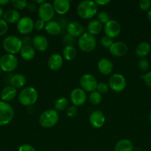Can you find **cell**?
Segmentation results:
<instances>
[{
  "label": "cell",
  "mask_w": 151,
  "mask_h": 151,
  "mask_svg": "<svg viewBox=\"0 0 151 151\" xmlns=\"http://www.w3.org/2000/svg\"><path fill=\"white\" fill-rule=\"evenodd\" d=\"M101 44L103 47L107 49H109L110 47L112 46V44H113V41L111 38L107 36V35H104L101 38Z\"/></svg>",
  "instance_id": "36"
},
{
  "label": "cell",
  "mask_w": 151,
  "mask_h": 151,
  "mask_svg": "<svg viewBox=\"0 0 151 151\" xmlns=\"http://www.w3.org/2000/svg\"><path fill=\"white\" fill-rule=\"evenodd\" d=\"M55 13L59 15H65L70 8V2L68 0H54L53 2Z\"/></svg>",
  "instance_id": "18"
},
{
  "label": "cell",
  "mask_w": 151,
  "mask_h": 151,
  "mask_svg": "<svg viewBox=\"0 0 151 151\" xmlns=\"http://www.w3.org/2000/svg\"><path fill=\"white\" fill-rule=\"evenodd\" d=\"M38 91L34 87L28 86L24 88L18 96L19 103L24 106H31L38 100Z\"/></svg>",
  "instance_id": "2"
},
{
  "label": "cell",
  "mask_w": 151,
  "mask_h": 151,
  "mask_svg": "<svg viewBox=\"0 0 151 151\" xmlns=\"http://www.w3.org/2000/svg\"><path fill=\"white\" fill-rule=\"evenodd\" d=\"M75 38L70 35L69 34L66 33L63 36L62 38V44L65 45V47H68V46H73L74 47L75 45Z\"/></svg>",
  "instance_id": "35"
},
{
  "label": "cell",
  "mask_w": 151,
  "mask_h": 151,
  "mask_svg": "<svg viewBox=\"0 0 151 151\" xmlns=\"http://www.w3.org/2000/svg\"><path fill=\"white\" fill-rule=\"evenodd\" d=\"M48 40L42 35H36L33 38V47L34 49L39 52H44L47 50L48 47Z\"/></svg>",
  "instance_id": "20"
},
{
  "label": "cell",
  "mask_w": 151,
  "mask_h": 151,
  "mask_svg": "<svg viewBox=\"0 0 151 151\" xmlns=\"http://www.w3.org/2000/svg\"><path fill=\"white\" fill-rule=\"evenodd\" d=\"M18 59L16 55L4 54L0 58V69L4 72H11L17 68Z\"/></svg>",
  "instance_id": "8"
},
{
  "label": "cell",
  "mask_w": 151,
  "mask_h": 151,
  "mask_svg": "<svg viewBox=\"0 0 151 151\" xmlns=\"http://www.w3.org/2000/svg\"><path fill=\"white\" fill-rule=\"evenodd\" d=\"M77 108L75 106H70L66 110V115L69 118H73L77 115Z\"/></svg>",
  "instance_id": "39"
},
{
  "label": "cell",
  "mask_w": 151,
  "mask_h": 151,
  "mask_svg": "<svg viewBox=\"0 0 151 151\" xmlns=\"http://www.w3.org/2000/svg\"><path fill=\"white\" fill-rule=\"evenodd\" d=\"M97 68L99 72H101L102 75H109L113 70V64L110 59L103 58L98 62Z\"/></svg>",
  "instance_id": "17"
},
{
  "label": "cell",
  "mask_w": 151,
  "mask_h": 151,
  "mask_svg": "<svg viewBox=\"0 0 151 151\" xmlns=\"http://www.w3.org/2000/svg\"><path fill=\"white\" fill-rule=\"evenodd\" d=\"M59 119V115L58 111L55 109H47L40 115L38 122L42 128H50L54 127L58 123Z\"/></svg>",
  "instance_id": "3"
},
{
  "label": "cell",
  "mask_w": 151,
  "mask_h": 151,
  "mask_svg": "<svg viewBox=\"0 0 151 151\" xmlns=\"http://www.w3.org/2000/svg\"><path fill=\"white\" fill-rule=\"evenodd\" d=\"M18 151H36V149L33 147L32 145L28 144H24L22 145L20 147H19Z\"/></svg>",
  "instance_id": "44"
},
{
  "label": "cell",
  "mask_w": 151,
  "mask_h": 151,
  "mask_svg": "<svg viewBox=\"0 0 151 151\" xmlns=\"http://www.w3.org/2000/svg\"><path fill=\"white\" fill-rule=\"evenodd\" d=\"M149 120L151 123V109L150 111V113H149Z\"/></svg>",
  "instance_id": "53"
},
{
  "label": "cell",
  "mask_w": 151,
  "mask_h": 151,
  "mask_svg": "<svg viewBox=\"0 0 151 151\" xmlns=\"http://www.w3.org/2000/svg\"><path fill=\"white\" fill-rule=\"evenodd\" d=\"M14 109L10 104L2 100L0 101V126L7 125L14 117Z\"/></svg>",
  "instance_id": "6"
},
{
  "label": "cell",
  "mask_w": 151,
  "mask_h": 151,
  "mask_svg": "<svg viewBox=\"0 0 151 151\" xmlns=\"http://www.w3.org/2000/svg\"><path fill=\"white\" fill-rule=\"evenodd\" d=\"M4 10H3V8L2 7L0 6V19H1V17H3V16H4Z\"/></svg>",
  "instance_id": "50"
},
{
  "label": "cell",
  "mask_w": 151,
  "mask_h": 151,
  "mask_svg": "<svg viewBox=\"0 0 151 151\" xmlns=\"http://www.w3.org/2000/svg\"><path fill=\"white\" fill-rule=\"evenodd\" d=\"M8 30V24L3 19H0V36L5 35Z\"/></svg>",
  "instance_id": "40"
},
{
  "label": "cell",
  "mask_w": 151,
  "mask_h": 151,
  "mask_svg": "<svg viewBox=\"0 0 151 151\" xmlns=\"http://www.w3.org/2000/svg\"><path fill=\"white\" fill-rule=\"evenodd\" d=\"M27 8H28V10L30 12H36L38 11V7H37V4H36V3H34L33 1H31V2L28 3Z\"/></svg>",
  "instance_id": "45"
},
{
  "label": "cell",
  "mask_w": 151,
  "mask_h": 151,
  "mask_svg": "<svg viewBox=\"0 0 151 151\" xmlns=\"http://www.w3.org/2000/svg\"><path fill=\"white\" fill-rule=\"evenodd\" d=\"M87 94L86 92L81 88H76L71 91L70 94V99L73 106H82L87 101Z\"/></svg>",
  "instance_id": "12"
},
{
  "label": "cell",
  "mask_w": 151,
  "mask_h": 151,
  "mask_svg": "<svg viewBox=\"0 0 151 151\" xmlns=\"http://www.w3.org/2000/svg\"><path fill=\"white\" fill-rule=\"evenodd\" d=\"M9 2H10L9 0H0V6L7 5Z\"/></svg>",
  "instance_id": "48"
},
{
  "label": "cell",
  "mask_w": 151,
  "mask_h": 151,
  "mask_svg": "<svg viewBox=\"0 0 151 151\" xmlns=\"http://www.w3.org/2000/svg\"><path fill=\"white\" fill-rule=\"evenodd\" d=\"M77 13L83 19H90L98 13V6L94 1L84 0L77 6Z\"/></svg>",
  "instance_id": "1"
},
{
  "label": "cell",
  "mask_w": 151,
  "mask_h": 151,
  "mask_svg": "<svg viewBox=\"0 0 151 151\" xmlns=\"http://www.w3.org/2000/svg\"><path fill=\"white\" fill-rule=\"evenodd\" d=\"M63 64V57L58 53H53L47 60L49 69L52 71H58Z\"/></svg>",
  "instance_id": "19"
},
{
  "label": "cell",
  "mask_w": 151,
  "mask_h": 151,
  "mask_svg": "<svg viewBox=\"0 0 151 151\" xmlns=\"http://www.w3.org/2000/svg\"><path fill=\"white\" fill-rule=\"evenodd\" d=\"M108 86L115 92H121L127 86V81L123 75L115 73L111 75L108 81Z\"/></svg>",
  "instance_id": "7"
},
{
  "label": "cell",
  "mask_w": 151,
  "mask_h": 151,
  "mask_svg": "<svg viewBox=\"0 0 151 151\" xmlns=\"http://www.w3.org/2000/svg\"><path fill=\"white\" fill-rule=\"evenodd\" d=\"M1 69H0V76H1Z\"/></svg>",
  "instance_id": "54"
},
{
  "label": "cell",
  "mask_w": 151,
  "mask_h": 151,
  "mask_svg": "<svg viewBox=\"0 0 151 151\" xmlns=\"http://www.w3.org/2000/svg\"><path fill=\"white\" fill-rule=\"evenodd\" d=\"M26 81L27 79L24 75L20 73L14 74L10 78V86L16 89L21 88L24 87V86L26 83Z\"/></svg>",
  "instance_id": "22"
},
{
  "label": "cell",
  "mask_w": 151,
  "mask_h": 151,
  "mask_svg": "<svg viewBox=\"0 0 151 151\" xmlns=\"http://www.w3.org/2000/svg\"><path fill=\"white\" fill-rule=\"evenodd\" d=\"M142 78L143 79L145 85L149 88H151V71L147 72L145 75H142Z\"/></svg>",
  "instance_id": "42"
},
{
  "label": "cell",
  "mask_w": 151,
  "mask_h": 151,
  "mask_svg": "<svg viewBox=\"0 0 151 151\" xmlns=\"http://www.w3.org/2000/svg\"><path fill=\"white\" fill-rule=\"evenodd\" d=\"M94 1L95 3L97 4V6L99 5L105 6V5H107V4H108L110 2V0H96V1Z\"/></svg>",
  "instance_id": "47"
},
{
  "label": "cell",
  "mask_w": 151,
  "mask_h": 151,
  "mask_svg": "<svg viewBox=\"0 0 151 151\" xmlns=\"http://www.w3.org/2000/svg\"><path fill=\"white\" fill-rule=\"evenodd\" d=\"M57 22H59L61 27H62V32H63L64 30H66L68 24H69V22H68V20H67L66 19H65V18H60V19H59V21H57Z\"/></svg>",
  "instance_id": "43"
},
{
  "label": "cell",
  "mask_w": 151,
  "mask_h": 151,
  "mask_svg": "<svg viewBox=\"0 0 151 151\" xmlns=\"http://www.w3.org/2000/svg\"><path fill=\"white\" fill-rule=\"evenodd\" d=\"M10 2L13 7L16 8V10H24V9L27 8L28 3L26 0H12Z\"/></svg>",
  "instance_id": "32"
},
{
  "label": "cell",
  "mask_w": 151,
  "mask_h": 151,
  "mask_svg": "<svg viewBox=\"0 0 151 151\" xmlns=\"http://www.w3.org/2000/svg\"><path fill=\"white\" fill-rule=\"evenodd\" d=\"M133 149L134 146L130 140L122 139L115 144L114 151H133Z\"/></svg>",
  "instance_id": "28"
},
{
  "label": "cell",
  "mask_w": 151,
  "mask_h": 151,
  "mask_svg": "<svg viewBox=\"0 0 151 151\" xmlns=\"http://www.w3.org/2000/svg\"><path fill=\"white\" fill-rule=\"evenodd\" d=\"M38 15L39 19H42L45 22H48L53 20L55 16V10L53 4L48 1H44L38 6Z\"/></svg>",
  "instance_id": "9"
},
{
  "label": "cell",
  "mask_w": 151,
  "mask_h": 151,
  "mask_svg": "<svg viewBox=\"0 0 151 151\" xmlns=\"http://www.w3.org/2000/svg\"><path fill=\"white\" fill-rule=\"evenodd\" d=\"M20 18V13L16 9H9L4 12L3 16V19L9 24L17 23Z\"/></svg>",
  "instance_id": "23"
},
{
  "label": "cell",
  "mask_w": 151,
  "mask_h": 151,
  "mask_svg": "<svg viewBox=\"0 0 151 151\" xmlns=\"http://www.w3.org/2000/svg\"><path fill=\"white\" fill-rule=\"evenodd\" d=\"M110 53L115 57H122L127 54L128 51V46L123 41H116L113 42L109 48Z\"/></svg>",
  "instance_id": "15"
},
{
  "label": "cell",
  "mask_w": 151,
  "mask_h": 151,
  "mask_svg": "<svg viewBox=\"0 0 151 151\" xmlns=\"http://www.w3.org/2000/svg\"><path fill=\"white\" fill-rule=\"evenodd\" d=\"M88 100L92 105L96 106V105H99V103H101L102 100V96L97 91H94L89 94Z\"/></svg>",
  "instance_id": "31"
},
{
  "label": "cell",
  "mask_w": 151,
  "mask_h": 151,
  "mask_svg": "<svg viewBox=\"0 0 151 151\" xmlns=\"http://www.w3.org/2000/svg\"><path fill=\"white\" fill-rule=\"evenodd\" d=\"M151 50V46L147 41H142L139 43L136 48V54L138 57L140 58H145L150 52Z\"/></svg>",
  "instance_id": "25"
},
{
  "label": "cell",
  "mask_w": 151,
  "mask_h": 151,
  "mask_svg": "<svg viewBox=\"0 0 151 151\" xmlns=\"http://www.w3.org/2000/svg\"><path fill=\"white\" fill-rule=\"evenodd\" d=\"M139 7L143 11H149L151 7V1L150 0H141L139 1Z\"/></svg>",
  "instance_id": "38"
},
{
  "label": "cell",
  "mask_w": 151,
  "mask_h": 151,
  "mask_svg": "<svg viewBox=\"0 0 151 151\" xmlns=\"http://www.w3.org/2000/svg\"><path fill=\"white\" fill-rule=\"evenodd\" d=\"M23 45H33V39L30 37L25 36L22 38Z\"/></svg>",
  "instance_id": "46"
},
{
  "label": "cell",
  "mask_w": 151,
  "mask_h": 151,
  "mask_svg": "<svg viewBox=\"0 0 151 151\" xmlns=\"http://www.w3.org/2000/svg\"><path fill=\"white\" fill-rule=\"evenodd\" d=\"M102 29H103V25L98 19H93L87 24V32L94 36L100 33Z\"/></svg>",
  "instance_id": "26"
},
{
  "label": "cell",
  "mask_w": 151,
  "mask_h": 151,
  "mask_svg": "<svg viewBox=\"0 0 151 151\" xmlns=\"http://www.w3.org/2000/svg\"><path fill=\"white\" fill-rule=\"evenodd\" d=\"M46 22L44 21H43L42 19H38L34 22V29H36V30L40 31L42 30L44 27H45Z\"/></svg>",
  "instance_id": "41"
},
{
  "label": "cell",
  "mask_w": 151,
  "mask_h": 151,
  "mask_svg": "<svg viewBox=\"0 0 151 151\" xmlns=\"http://www.w3.org/2000/svg\"><path fill=\"white\" fill-rule=\"evenodd\" d=\"M133 151H142L139 147H134V149H133Z\"/></svg>",
  "instance_id": "52"
},
{
  "label": "cell",
  "mask_w": 151,
  "mask_h": 151,
  "mask_svg": "<svg viewBox=\"0 0 151 151\" xmlns=\"http://www.w3.org/2000/svg\"><path fill=\"white\" fill-rule=\"evenodd\" d=\"M96 44L97 41L96 37L88 32H84L78 38L77 41V44L80 50L85 52H90L94 50L96 47Z\"/></svg>",
  "instance_id": "5"
},
{
  "label": "cell",
  "mask_w": 151,
  "mask_h": 151,
  "mask_svg": "<svg viewBox=\"0 0 151 151\" xmlns=\"http://www.w3.org/2000/svg\"><path fill=\"white\" fill-rule=\"evenodd\" d=\"M18 31L22 35H28L34 29V21L30 16H23L20 18L16 24Z\"/></svg>",
  "instance_id": "11"
},
{
  "label": "cell",
  "mask_w": 151,
  "mask_h": 151,
  "mask_svg": "<svg viewBox=\"0 0 151 151\" xmlns=\"http://www.w3.org/2000/svg\"><path fill=\"white\" fill-rule=\"evenodd\" d=\"M90 123L93 128H100L105 125L106 118L105 115L102 111L100 110H94L91 112L89 117Z\"/></svg>",
  "instance_id": "14"
},
{
  "label": "cell",
  "mask_w": 151,
  "mask_h": 151,
  "mask_svg": "<svg viewBox=\"0 0 151 151\" xmlns=\"http://www.w3.org/2000/svg\"><path fill=\"white\" fill-rule=\"evenodd\" d=\"M109 86L107 83H105V82H100L98 83L97 87H96V91L102 94H106L109 91Z\"/></svg>",
  "instance_id": "37"
},
{
  "label": "cell",
  "mask_w": 151,
  "mask_h": 151,
  "mask_svg": "<svg viewBox=\"0 0 151 151\" xmlns=\"http://www.w3.org/2000/svg\"><path fill=\"white\" fill-rule=\"evenodd\" d=\"M147 19L150 21V22L151 23V9L147 12Z\"/></svg>",
  "instance_id": "51"
},
{
  "label": "cell",
  "mask_w": 151,
  "mask_h": 151,
  "mask_svg": "<svg viewBox=\"0 0 151 151\" xmlns=\"http://www.w3.org/2000/svg\"><path fill=\"white\" fill-rule=\"evenodd\" d=\"M138 67L140 69L142 72H144L149 69L150 67V63L145 58L139 59V62H138Z\"/></svg>",
  "instance_id": "34"
},
{
  "label": "cell",
  "mask_w": 151,
  "mask_h": 151,
  "mask_svg": "<svg viewBox=\"0 0 151 151\" xmlns=\"http://www.w3.org/2000/svg\"><path fill=\"white\" fill-rule=\"evenodd\" d=\"M22 46L23 44H22V38L16 35H8L3 40L2 42L3 49L8 54L14 55L20 52Z\"/></svg>",
  "instance_id": "4"
},
{
  "label": "cell",
  "mask_w": 151,
  "mask_h": 151,
  "mask_svg": "<svg viewBox=\"0 0 151 151\" xmlns=\"http://www.w3.org/2000/svg\"><path fill=\"white\" fill-rule=\"evenodd\" d=\"M97 19L102 24H105L110 20V16L109 13L106 11H100L97 14Z\"/></svg>",
  "instance_id": "33"
},
{
  "label": "cell",
  "mask_w": 151,
  "mask_h": 151,
  "mask_svg": "<svg viewBox=\"0 0 151 151\" xmlns=\"http://www.w3.org/2000/svg\"><path fill=\"white\" fill-rule=\"evenodd\" d=\"M44 0H33V2L34 3H36V4H42V3H44Z\"/></svg>",
  "instance_id": "49"
},
{
  "label": "cell",
  "mask_w": 151,
  "mask_h": 151,
  "mask_svg": "<svg viewBox=\"0 0 151 151\" xmlns=\"http://www.w3.org/2000/svg\"><path fill=\"white\" fill-rule=\"evenodd\" d=\"M16 94H17V90L16 88L12 87L11 86H7L1 90L0 97L2 101L8 103L16 97Z\"/></svg>",
  "instance_id": "21"
},
{
  "label": "cell",
  "mask_w": 151,
  "mask_h": 151,
  "mask_svg": "<svg viewBox=\"0 0 151 151\" xmlns=\"http://www.w3.org/2000/svg\"><path fill=\"white\" fill-rule=\"evenodd\" d=\"M19 53L24 60H31L35 57L36 50L33 45H23Z\"/></svg>",
  "instance_id": "27"
},
{
  "label": "cell",
  "mask_w": 151,
  "mask_h": 151,
  "mask_svg": "<svg viewBox=\"0 0 151 151\" xmlns=\"http://www.w3.org/2000/svg\"><path fill=\"white\" fill-rule=\"evenodd\" d=\"M104 32L105 35L110 37L112 39L116 38L121 32V25L116 20L110 19L104 26Z\"/></svg>",
  "instance_id": "13"
},
{
  "label": "cell",
  "mask_w": 151,
  "mask_h": 151,
  "mask_svg": "<svg viewBox=\"0 0 151 151\" xmlns=\"http://www.w3.org/2000/svg\"><path fill=\"white\" fill-rule=\"evenodd\" d=\"M44 29L47 33L51 35H58L62 32V27L57 21L51 20L48 22H46Z\"/></svg>",
  "instance_id": "24"
},
{
  "label": "cell",
  "mask_w": 151,
  "mask_h": 151,
  "mask_svg": "<svg viewBox=\"0 0 151 151\" xmlns=\"http://www.w3.org/2000/svg\"><path fill=\"white\" fill-rule=\"evenodd\" d=\"M68 107H69V100L65 97L58 98L54 103V108L56 111H62Z\"/></svg>",
  "instance_id": "30"
},
{
  "label": "cell",
  "mask_w": 151,
  "mask_h": 151,
  "mask_svg": "<svg viewBox=\"0 0 151 151\" xmlns=\"http://www.w3.org/2000/svg\"><path fill=\"white\" fill-rule=\"evenodd\" d=\"M79 83L81 86V88H82L84 91L87 92H93L96 91L97 87V80L95 78L94 75L91 74H84L81 77L79 80Z\"/></svg>",
  "instance_id": "10"
},
{
  "label": "cell",
  "mask_w": 151,
  "mask_h": 151,
  "mask_svg": "<svg viewBox=\"0 0 151 151\" xmlns=\"http://www.w3.org/2000/svg\"><path fill=\"white\" fill-rule=\"evenodd\" d=\"M66 31L67 33L73 38H77V37L79 38L84 33V27L80 22L74 21L68 24Z\"/></svg>",
  "instance_id": "16"
},
{
  "label": "cell",
  "mask_w": 151,
  "mask_h": 151,
  "mask_svg": "<svg viewBox=\"0 0 151 151\" xmlns=\"http://www.w3.org/2000/svg\"><path fill=\"white\" fill-rule=\"evenodd\" d=\"M76 49L73 46L65 47V48L62 50V57L66 60H73L76 57Z\"/></svg>",
  "instance_id": "29"
}]
</instances>
